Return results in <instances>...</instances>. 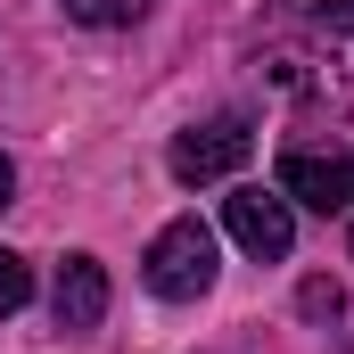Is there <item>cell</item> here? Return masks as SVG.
<instances>
[{"label": "cell", "mask_w": 354, "mask_h": 354, "mask_svg": "<svg viewBox=\"0 0 354 354\" xmlns=\"http://www.w3.org/2000/svg\"><path fill=\"white\" fill-rule=\"evenodd\" d=\"M8 189H17V165H8V157H0V206H8Z\"/></svg>", "instance_id": "30bf717a"}, {"label": "cell", "mask_w": 354, "mask_h": 354, "mask_svg": "<svg viewBox=\"0 0 354 354\" xmlns=\"http://www.w3.org/2000/svg\"><path fill=\"white\" fill-rule=\"evenodd\" d=\"M140 8H149V0H66V17H75V25H132Z\"/></svg>", "instance_id": "ba28073f"}, {"label": "cell", "mask_w": 354, "mask_h": 354, "mask_svg": "<svg viewBox=\"0 0 354 354\" xmlns=\"http://www.w3.org/2000/svg\"><path fill=\"white\" fill-rule=\"evenodd\" d=\"M50 313H58V330H99L107 322V264L99 256H66L58 288H50Z\"/></svg>", "instance_id": "5b68a950"}, {"label": "cell", "mask_w": 354, "mask_h": 354, "mask_svg": "<svg viewBox=\"0 0 354 354\" xmlns=\"http://www.w3.org/2000/svg\"><path fill=\"white\" fill-rule=\"evenodd\" d=\"M297 313H305V322H338V313H346V288H338V280H305V288H297Z\"/></svg>", "instance_id": "8992f818"}, {"label": "cell", "mask_w": 354, "mask_h": 354, "mask_svg": "<svg viewBox=\"0 0 354 354\" xmlns=\"http://www.w3.org/2000/svg\"><path fill=\"white\" fill-rule=\"evenodd\" d=\"M248 149H256V124H248V115H214V124H198V132L174 140V181H181V189L223 181V174L248 165Z\"/></svg>", "instance_id": "7a4b0ae2"}, {"label": "cell", "mask_w": 354, "mask_h": 354, "mask_svg": "<svg viewBox=\"0 0 354 354\" xmlns=\"http://www.w3.org/2000/svg\"><path fill=\"white\" fill-rule=\"evenodd\" d=\"M25 297H33V272H25V256H17V248H0V322H8Z\"/></svg>", "instance_id": "52a82bcc"}, {"label": "cell", "mask_w": 354, "mask_h": 354, "mask_svg": "<svg viewBox=\"0 0 354 354\" xmlns=\"http://www.w3.org/2000/svg\"><path fill=\"white\" fill-rule=\"evenodd\" d=\"M280 198H288V206H313V214H346L354 206V157L288 149V157H280Z\"/></svg>", "instance_id": "277c9868"}, {"label": "cell", "mask_w": 354, "mask_h": 354, "mask_svg": "<svg viewBox=\"0 0 354 354\" xmlns=\"http://www.w3.org/2000/svg\"><path fill=\"white\" fill-rule=\"evenodd\" d=\"M223 223H231V239H239L256 264H280V256L297 248V214H288L280 189H231V198H223Z\"/></svg>", "instance_id": "3957f363"}, {"label": "cell", "mask_w": 354, "mask_h": 354, "mask_svg": "<svg viewBox=\"0 0 354 354\" xmlns=\"http://www.w3.org/2000/svg\"><path fill=\"white\" fill-rule=\"evenodd\" d=\"M149 288L174 297V305H189V297L214 288V231H206L198 214H181V223H165V231L149 239Z\"/></svg>", "instance_id": "6da1fadb"}, {"label": "cell", "mask_w": 354, "mask_h": 354, "mask_svg": "<svg viewBox=\"0 0 354 354\" xmlns=\"http://www.w3.org/2000/svg\"><path fill=\"white\" fill-rule=\"evenodd\" d=\"M313 25L322 33H354V0H313Z\"/></svg>", "instance_id": "9c48e42d"}]
</instances>
